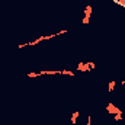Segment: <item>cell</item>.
<instances>
[{"label":"cell","instance_id":"8fae6325","mask_svg":"<svg viewBox=\"0 0 125 125\" xmlns=\"http://www.w3.org/2000/svg\"><path fill=\"white\" fill-rule=\"evenodd\" d=\"M89 65H90V70H92V68H94V62H89Z\"/></svg>","mask_w":125,"mask_h":125},{"label":"cell","instance_id":"6da1fadb","mask_svg":"<svg viewBox=\"0 0 125 125\" xmlns=\"http://www.w3.org/2000/svg\"><path fill=\"white\" fill-rule=\"evenodd\" d=\"M106 111L109 112V114H112V115H116V114H119V112H122L119 108H116L114 103H109L108 106H106Z\"/></svg>","mask_w":125,"mask_h":125},{"label":"cell","instance_id":"8992f818","mask_svg":"<svg viewBox=\"0 0 125 125\" xmlns=\"http://www.w3.org/2000/svg\"><path fill=\"white\" fill-rule=\"evenodd\" d=\"M114 118H115V121H122V112H119V114L114 115Z\"/></svg>","mask_w":125,"mask_h":125},{"label":"cell","instance_id":"9c48e42d","mask_svg":"<svg viewBox=\"0 0 125 125\" xmlns=\"http://www.w3.org/2000/svg\"><path fill=\"white\" fill-rule=\"evenodd\" d=\"M38 76H41L39 73H29L28 74V77H38Z\"/></svg>","mask_w":125,"mask_h":125},{"label":"cell","instance_id":"ba28073f","mask_svg":"<svg viewBox=\"0 0 125 125\" xmlns=\"http://www.w3.org/2000/svg\"><path fill=\"white\" fill-rule=\"evenodd\" d=\"M82 22H83V23H84V25H87V23H89V22H90V18H87V16H84V18H83V21H82Z\"/></svg>","mask_w":125,"mask_h":125},{"label":"cell","instance_id":"277c9868","mask_svg":"<svg viewBox=\"0 0 125 125\" xmlns=\"http://www.w3.org/2000/svg\"><path fill=\"white\" fill-rule=\"evenodd\" d=\"M92 12H93V7H92L90 4H87V6H86V9H84V16L90 18V16H92Z\"/></svg>","mask_w":125,"mask_h":125},{"label":"cell","instance_id":"5b68a950","mask_svg":"<svg viewBox=\"0 0 125 125\" xmlns=\"http://www.w3.org/2000/svg\"><path fill=\"white\" fill-rule=\"evenodd\" d=\"M115 86H116V82H111L109 86H108V87H109V92H112V90L115 89Z\"/></svg>","mask_w":125,"mask_h":125},{"label":"cell","instance_id":"7c38bea8","mask_svg":"<svg viewBox=\"0 0 125 125\" xmlns=\"http://www.w3.org/2000/svg\"><path fill=\"white\" fill-rule=\"evenodd\" d=\"M122 86H125V79L122 80Z\"/></svg>","mask_w":125,"mask_h":125},{"label":"cell","instance_id":"3957f363","mask_svg":"<svg viewBox=\"0 0 125 125\" xmlns=\"http://www.w3.org/2000/svg\"><path fill=\"white\" fill-rule=\"evenodd\" d=\"M79 116H80V112H79V111H74V112L71 114V125H76Z\"/></svg>","mask_w":125,"mask_h":125},{"label":"cell","instance_id":"4fadbf2b","mask_svg":"<svg viewBox=\"0 0 125 125\" xmlns=\"http://www.w3.org/2000/svg\"><path fill=\"white\" fill-rule=\"evenodd\" d=\"M115 1H116V0H115Z\"/></svg>","mask_w":125,"mask_h":125},{"label":"cell","instance_id":"30bf717a","mask_svg":"<svg viewBox=\"0 0 125 125\" xmlns=\"http://www.w3.org/2000/svg\"><path fill=\"white\" fill-rule=\"evenodd\" d=\"M119 4H122V6H125V0H116Z\"/></svg>","mask_w":125,"mask_h":125},{"label":"cell","instance_id":"52a82bcc","mask_svg":"<svg viewBox=\"0 0 125 125\" xmlns=\"http://www.w3.org/2000/svg\"><path fill=\"white\" fill-rule=\"evenodd\" d=\"M61 74H67V76H74V73H73V71H70V70H61Z\"/></svg>","mask_w":125,"mask_h":125},{"label":"cell","instance_id":"7a4b0ae2","mask_svg":"<svg viewBox=\"0 0 125 125\" xmlns=\"http://www.w3.org/2000/svg\"><path fill=\"white\" fill-rule=\"evenodd\" d=\"M77 70L79 71H89L90 65H89V62H79L77 64Z\"/></svg>","mask_w":125,"mask_h":125}]
</instances>
